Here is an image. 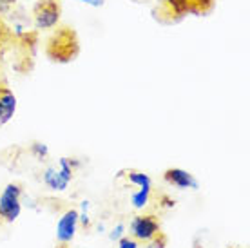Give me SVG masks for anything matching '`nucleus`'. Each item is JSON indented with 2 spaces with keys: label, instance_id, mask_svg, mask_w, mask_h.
Masks as SVG:
<instances>
[{
  "label": "nucleus",
  "instance_id": "4",
  "mask_svg": "<svg viewBox=\"0 0 250 248\" xmlns=\"http://www.w3.org/2000/svg\"><path fill=\"white\" fill-rule=\"evenodd\" d=\"M162 230V219L156 214H138L131 221V237L147 243Z\"/></svg>",
  "mask_w": 250,
  "mask_h": 248
},
{
  "label": "nucleus",
  "instance_id": "11",
  "mask_svg": "<svg viewBox=\"0 0 250 248\" xmlns=\"http://www.w3.org/2000/svg\"><path fill=\"white\" fill-rule=\"evenodd\" d=\"M13 40V33L9 29V25L4 22V19L0 17V55L6 51V47L9 45V42Z\"/></svg>",
  "mask_w": 250,
  "mask_h": 248
},
{
  "label": "nucleus",
  "instance_id": "9",
  "mask_svg": "<svg viewBox=\"0 0 250 248\" xmlns=\"http://www.w3.org/2000/svg\"><path fill=\"white\" fill-rule=\"evenodd\" d=\"M165 6L169 7V11L176 17H183L187 13H194V7L188 0H162Z\"/></svg>",
  "mask_w": 250,
  "mask_h": 248
},
{
  "label": "nucleus",
  "instance_id": "16",
  "mask_svg": "<svg viewBox=\"0 0 250 248\" xmlns=\"http://www.w3.org/2000/svg\"><path fill=\"white\" fill-rule=\"evenodd\" d=\"M33 154H37L38 158H45L47 156V147L45 145H42V143H33Z\"/></svg>",
  "mask_w": 250,
  "mask_h": 248
},
{
  "label": "nucleus",
  "instance_id": "18",
  "mask_svg": "<svg viewBox=\"0 0 250 248\" xmlns=\"http://www.w3.org/2000/svg\"><path fill=\"white\" fill-rule=\"evenodd\" d=\"M15 2H17V0H0V9L11 6V4H15Z\"/></svg>",
  "mask_w": 250,
  "mask_h": 248
},
{
  "label": "nucleus",
  "instance_id": "17",
  "mask_svg": "<svg viewBox=\"0 0 250 248\" xmlns=\"http://www.w3.org/2000/svg\"><path fill=\"white\" fill-rule=\"evenodd\" d=\"M82 4H87V6H93V7H102L104 6V0H78Z\"/></svg>",
  "mask_w": 250,
  "mask_h": 248
},
{
  "label": "nucleus",
  "instance_id": "19",
  "mask_svg": "<svg viewBox=\"0 0 250 248\" xmlns=\"http://www.w3.org/2000/svg\"><path fill=\"white\" fill-rule=\"evenodd\" d=\"M57 248H69V245H58Z\"/></svg>",
  "mask_w": 250,
  "mask_h": 248
},
{
  "label": "nucleus",
  "instance_id": "2",
  "mask_svg": "<svg viewBox=\"0 0 250 248\" xmlns=\"http://www.w3.org/2000/svg\"><path fill=\"white\" fill-rule=\"evenodd\" d=\"M20 196H22V185L19 183H9L0 194V227L13 223L20 216L22 205H20Z\"/></svg>",
  "mask_w": 250,
  "mask_h": 248
},
{
  "label": "nucleus",
  "instance_id": "3",
  "mask_svg": "<svg viewBox=\"0 0 250 248\" xmlns=\"http://www.w3.org/2000/svg\"><path fill=\"white\" fill-rule=\"evenodd\" d=\"M62 4L60 0H38L33 7V22L37 29H53L60 22Z\"/></svg>",
  "mask_w": 250,
  "mask_h": 248
},
{
  "label": "nucleus",
  "instance_id": "5",
  "mask_svg": "<svg viewBox=\"0 0 250 248\" xmlns=\"http://www.w3.org/2000/svg\"><path fill=\"white\" fill-rule=\"evenodd\" d=\"M76 223H78V212L76 210H67L62 217H60V221H58V230H57L58 245H69V241H71L73 236H75Z\"/></svg>",
  "mask_w": 250,
  "mask_h": 248
},
{
  "label": "nucleus",
  "instance_id": "6",
  "mask_svg": "<svg viewBox=\"0 0 250 248\" xmlns=\"http://www.w3.org/2000/svg\"><path fill=\"white\" fill-rule=\"evenodd\" d=\"M17 111V96L9 87L0 83V125L7 124Z\"/></svg>",
  "mask_w": 250,
  "mask_h": 248
},
{
  "label": "nucleus",
  "instance_id": "15",
  "mask_svg": "<svg viewBox=\"0 0 250 248\" xmlns=\"http://www.w3.org/2000/svg\"><path fill=\"white\" fill-rule=\"evenodd\" d=\"M142 245L140 241H136L134 237H131V236H127V237H124L122 241H120V245H118V248H138Z\"/></svg>",
  "mask_w": 250,
  "mask_h": 248
},
{
  "label": "nucleus",
  "instance_id": "8",
  "mask_svg": "<svg viewBox=\"0 0 250 248\" xmlns=\"http://www.w3.org/2000/svg\"><path fill=\"white\" fill-rule=\"evenodd\" d=\"M120 178H125L131 185L138 186V188H145V190H152V181L147 174L140 172V170H122Z\"/></svg>",
  "mask_w": 250,
  "mask_h": 248
},
{
  "label": "nucleus",
  "instance_id": "14",
  "mask_svg": "<svg viewBox=\"0 0 250 248\" xmlns=\"http://www.w3.org/2000/svg\"><path fill=\"white\" fill-rule=\"evenodd\" d=\"M188 2L192 4L194 13H203V11H207V9L210 7V4H212V0H188Z\"/></svg>",
  "mask_w": 250,
  "mask_h": 248
},
{
  "label": "nucleus",
  "instance_id": "7",
  "mask_svg": "<svg viewBox=\"0 0 250 248\" xmlns=\"http://www.w3.org/2000/svg\"><path fill=\"white\" fill-rule=\"evenodd\" d=\"M163 178L169 185L178 186V188H196L198 186L192 174H188L187 170H182V168H167L163 172Z\"/></svg>",
  "mask_w": 250,
  "mask_h": 248
},
{
  "label": "nucleus",
  "instance_id": "1",
  "mask_svg": "<svg viewBox=\"0 0 250 248\" xmlns=\"http://www.w3.org/2000/svg\"><path fill=\"white\" fill-rule=\"evenodd\" d=\"M78 51H80V45H78L76 33L69 27H60L47 42V56L55 62H71L75 60Z\"/></svg>",
  "mask_w": 250,
  "mask_h": 248
},
{
  "label": "nucleus",
  "instance_id": "10",
  "mask_svg": "<svg viewBox=\"0 0 250 248\" xmlns=\"http://www.w3.org/2000/svg\"><path fill=\"white\" fill-rule=\"evenodd\" d=\"M44 180H45V183H47L51 188H55V190H63L69 183L62 176V172H60V170H55V168H47Z\"/></svg>",
  "mask_w": 250,
  "mask_h": 248
},
{
  "label": "nucleus",
  "instance_id": "13",
  "mask_svg": "<svg viewBox=\"0 0 250 248\" xmlns=\"http://www.w3.org/2000/svg\"><path fill=\"white\" fill-rule=\"evenodd\" d=\"M167 241H169L167 234L160 230V232H158L152 239H149V241L145 243V248H165V247H167Z\"/></svg>",
  "mask_w": 250,
  "mask_h": 248
},
{
  "label": "nucleus",
  "instance_id": "12",
  "mask_svg": "<svg viewBox=\"0 0 250 248\" xmlns=\"http://www.w3.org/2000/svg\"><path fill=\"white\" fill-rule=\"evenodd\" d=\"M150 192H152V190L138 188V192L132 194V205L136 207V208H144V207H147V203H149V198H150Z\"/></svg>",
  "mask_w": 250,
  "mask_h": 248
}]
</instances>
